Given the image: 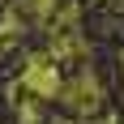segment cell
Here are the masks:
<instances>
[{
	"mask_svg": "<svg viewBox=\"0 0 124 124\" xmlns=\"http://www.w3.org/2000/svg\"><path fill=\"white\" fill-rule=\"evenodd\" d=\"M26 86L30 90H39V94H56V90H60V77L51 73V69H30V73H26Z\"/></svg>",
	"mask_w": 124,
	"mask_h": 124,
	"instance_id": "6da1fadb",
	"label": "cell"
}]
</instances>
